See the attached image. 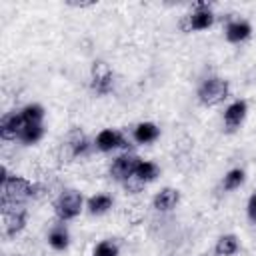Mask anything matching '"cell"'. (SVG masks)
<instances>
[{
    "instance_id": "cell-1",
    "label": "cell",
    "mask_w": 256,
    "mask_h": 256,
    "mask_svg": "<svg viewBox=\"0 0 256 256\" xmlns=\"http://www.w3.org/2000/svg\"><path fill=\"white\" fill-rule=\"evenodd\" d=\"M0 202H12V204H24L26 200L38 196L40 186L36 182H30L24 176L8 174V170L0 168Z\"/></svg>"
},
{
    "instance_id": "cell-2",
    "label": "cell",
    "mask_w": 256,
    "mask_h": 256,
    "mask_svg": "<svg viewBox=\"0 0 256 256\" xmlns=\"http://www.w3.org/2000/svg\"><path fill=\"white\" fill-rule=\"evenodd\" d=\"M84 208V198L78 190H64L58 194V198L54 200V214L60 222H68L74 220Z\"/></svg>"
},
{
    "instance_id": "cell-3",
    "label": "cell",
    "mask_w": 256,
    "mask_h": 256,
    "mask_svg": "<svg viewBox=\"0 0 256 256\" xmlns=\"http://www.w3.org/2000/svg\"><path fill=\"white\" fill-rule=\"evenodd\" d=\"M230 94V84L224 78H208L198 88V100L204 106H216L224 102Z\"/></svg>"
},
{
    "instance_id": "cell-4",
    "label": "cell",
    "mask_w": 256,
    "mask_h": 256,
    "mask_svg": "<svg viewBox=\"0 0 256 256\" xmlns=\"http://www.w3.org/2000/svg\"><path fill=\"white\" fill-rule=\"evenodd\" d=\"M2 206V222H4V234L16 236L26 226V208L24 204H12V202H0Z\"/></svg>"
},
{
    "instance_id": "cell-5",
    "label": "cell",
    "mask_w": 256,
    "mask_h": 256,
    "mask_svg": "<svg viewBox=\"0 0 256 256\" xmlns=\"http://www.w3.org/2000/svg\"><path fill=\"white\" fill-rule=\"evenodd\" d=\"M90 86L98 96H106L114 88V72L106 62H94L90 72Z\"/></svg>"
},
{
    "instance_id": "cell-6",
    "label": "cell",
    "mask_w": 256,
    "mask_h": 256,
    "mask_svg": "<svg viewBox=\"0 0 256 256\" xmlns=\"http://www.w3.org/2000/svg\"><path fill=\"white\" fill-rule=\"evenodd\" d=\"M138 164H140V158H138V156L124 152V154H120L118 158L112 160V164H110V176H112L114 180H118V182L124 184V182H128L130 178H134Z\"/></svg>"
},
{
    "instance_id": "cell-7",
    "label": "cell",
    "mask_w": 256,
    "mask_h": 256,
    "mask_svg": "<svg viewBox=\"0 0 256 256\" xmlns=\"http://www.w3.org/2000/svg\"><path fill=\"white\" fill-rule=\"evenodd\" d=\"M94 146L100 150V152H112V150H128L130 142L128 138L120 132V130H114V128H104L96 134V140H94Z\"/></svg>"
},
{
    "instance_id": "cell-8",
    "label": "cell",
    "mask_w": 256,
    "mask_h": 256,
    "mask_svg": "<svg viewBox=\"0 0 256 256\" xmlns=\"http://www.w3.org/2000/svg\"><path fill=\"white\" fill-rule=\"evenodd\" d=\"M214 18L216 16H214L210 4L198 2V4H194L192 12L186 18L188 20V30H206V28H210L214 24Z\"/></svg>"
},
{
    "instance_id": "cell-9",
    "label": "cell",
    "mask_w": 256,
    "mask_h": 256,
    "mask_svg": "<svg viewBox=\"0 0 256 256\" xmlns=\"http://www.w3.org/2000/svg\"><path fill=\"white\" fill-rule=\"evenodd\" d=\"M246 114H248L246 100H234L232 104H228L226 110H224V128H226V132H236L240 128V124L244 122Z\"/></svg>"
},
{
    "instance_id": "cell-10",
    "label": "cell",
    "mask_w": 256,
    "mask_h": 256,
    "mask_svg": "<svg viewBox=\"0 0 256 256\" xmlns=\"http://www.w3.org/2000/svg\"><path fill=\"white\" fill-rule=\"evenodd\" d=\"M24 126H26V122H24L20 110L4 114L2 120H0V136H2V140H18V136H20Z\"/></svg>"
},
{
    "instance_id": "cell-11",
    "label": "cell",
    "mask_w": 256,
    "mask_h": 256,
    "mask_svg": "<svg viewBox=\"0 0 256 256\" xmlns=\"http://www.w3.org/2000/svg\"><path fill=\"white\" fill-rule=\"evenodd\" d=\"M250 34H252V26H250V22H246V20H242V18L230 20V22L226 24V28H224V36H226V40L232 42V44H240V42L248 40Z\"/></svg>"
},
{
    "instance_id": "cell-12",
    "label": "cell",
    "mask_w": 256,
    "mask_h": 256,
    "mask_svg": "<svg viewBox=\"0 0 256 256\" xmlns=\"http://www.w3.org/2000/svg\"><path fill=\"white\" fill-rule=\"evenodd\" d=\"M178 202H180V192L178 190H174V188H162L160 192H156V196L152 200V206L158 212H168V210L176 208Z\"/></svg>"
},
{
    "instance_id": "cell-13",
    "label": "cell",
    "mask_w": 256,
    "mask_h": 256,
    "mask_svg": "<svg viewBox=\"0 0 256 256\" xmlns=\"http://www.w3.org/2000/svg\"><path fill=\"white\" fill-rule=\"evenodd\" d=\"M158 136H160V128L154 122H140L132 130V138L138 144H152L158 140Z\"/></svg>"
},
{
    "instance_id": "cell-14",
    "label": "cell",
    "mask_w": 256,
    "mask_h": 256,
    "mask_svg": "<svg viewBox=\"0 0 256 256\" xmlns=\"http://www.w3.org/2000/svg\"><path fill=\"white\" fill-rule=\"evenodd\" d=\"M48 244L54 250H58V252H62V250H66L70 246V234H68V230H66V226L62 222L50 228V232H48Z\"/></svg>"
},
{
    "instance_id": "cell-15",
    "label": "cell",
    "mask_w": 256,
    "mask_h": 256,
    "mask_svg": "<svg viewBox=\"0 0 256 256\" xmlns=\"http://www.w3.org/2000/svg\"><path fill=\"white\" fill-rule=\"evenodd\" d=\"M68 146H70V152L74 158H80V156H86L88 150H90V142L86 138V134L82 130H72L70 136H68Z\"/></svg>"
},
{
    "instance_id": "cell-16",
    "label": "cell",
    "mask_w": 256,
    "mask_h": 256,
    "mask_svg": "<svg viewBox=\"0 0 256 256\" xmlns=\"http://www.w3.org/2000/svg\"><path fill=\"white\" fill-rule=\"evenodd\" d=\"M114 200L110 194H94L86 200V208L92 216H100V214H106L110 208H112Z\"/></svg>"
},
{
    "instance_id": "cell-17",
    "label": "cell",
    "mask_w": 256,
    "mask_h": 256,
    "mask_svg": "<svg viewBox=\"0 0 256 256\" xmlns=\"http://www.w3.org/2000/svg\"><path fill=\"white\" fill-rule=\"evenodd\" d=\"M238 250H240V242L234 234H222L214 244L216 256H234Z\"/></svg>"
},
{
    "instance_id": "cell-18",
    "label": "cell",
    "mask_w": 256,
    "mask_h": 256,
    "mask_svg": "<svg viewBox=\"0 0 256 256\" xmlns=\"http://www.w3.org/2000/svg\"><path fill=\"white\" fill-rule=\"evenodd\" d=\"M158 174H160L158 164H154V162H150V160H140V164H138V168H136L134 178H136L138 182H142V184H148V182L156 180V178H158Z\"/></svg>"
},
{
    "instance_id": "cell-19",
    "label": "cell",
    "mask_w": 256,
    "mask_h": 256,
    "mask_svg": "<svg viewBox=\"0 0 256 256\" xmlns=\"http://www.w3.org/2000/svg\"><path fill=\"white\" fill-rule=\"evenodd\" d=\"M44 136V124H26L18 136L22 144H36Z\"/></svg>"
},
{
    "instance_id": "cell-20",
    "label": "cell",
    "mask_w": 256,
    "mask_h": 256,
    "mask_svg": "<svg viewBox=\"0 0 256 256\" xmlns=\"http://www.w3.org/2000/svg\"><path fill=\"white\" fill-rule=\"evenodd\" d=\"M244 180H246V172H244L242 168H232V170L226 172V176H224V180H222V188H224L226 192H232V190L240 188V186L244 184Z\"/></svg>"
},
{
    "instance_id": "cell-21",
    "label": "cell",
    "mask_w": 256,
    "mask_h": 256,
    "mask_svg": "<svg viewBox=\"0 0 256 256\" xmlns=\"http://www.w3.org/2000/svg\"><path fill=\"white\" fill-rule=\"evenodd\" d=\"M26 124H42L44 122V108L40 104H26L20 110Z\"/></svg>"
},
{
    "instance_id": "cell-22",
    "label": "cell",
    "mask_w": 256,
    "mask_h": 256,
    "mask_svg": "<svg viewBox=\"0 0 256 256\" xmlns=\"http://www.w3.org/2000/svg\"><path fill=\"white\" fill-rule=\"evenodd\" d=\"M118 254H120V248L114 240H102L92 250V256H118Z\"/></svg>"
},
{
    "instance_id": "cell-23",
    "label": "cell",
    "mask_w": 256,
    "mask_h": 256,
    "mask_svg": "<svg viewBox=\"0 0 256 256\" xmlns=\"http://www.w3.org/2000/svg\"><path fill=\"white\" fill-rule=\"evenodd\" d=\"M248 216H250V220L252 222H256V192L250 196V200H248Z\"/></svg>"
}]
</instances>
